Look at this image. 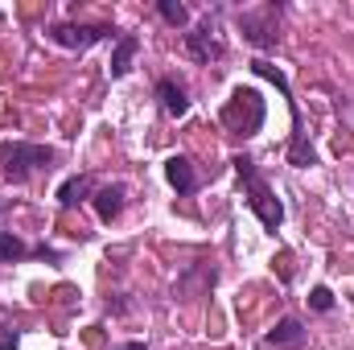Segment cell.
<instances>
[{"label":"cell","mask_w":354,"mask_h":350,"mask_svg":"<svg viewBox=\"0 0 354 350\" xmlns=\"http://www.w3.org/2000/svg\"><path fill=\"white\" fill-rule=\"evenodd\" d=\"M111 350H145V342H124V347H111Z\"/></svg>","instance_id":"cell-18"},{"label":"cell","mask_w":354,"mask_h":350,"mask_svg":"<svg viewBox=\"0 0 354 350\" xmlns=\"http://www.w3.org/2000/svg\"><path fill=\"white\" fill-rule=\"evenodd\" d=\"M252 71L268 79V83H276L280 95L288 99V116H292V140H288V161L297 165V169H309V165H317V153H313V145H309V136H305V128H301V107H297V99H292V91H288V79L268 62V58H252Z\"/></svg>","instance_id":"cell-2"},{"label":"cell","mask_w":354,"mask_h":350,"mask_svg":"<svg viewBox=\"0 0 354 350\" xmlns=\"http://www.w3.org/2000/svg\"><path fill=\"white\" fill-rule=\"evenodd\" d=\"M25 256H54V252H46V248H25L12 231H0V264H17V260H25Z\"/></svg>","instance_id":"cell-13"},{"label":"cell","mask_w":354,"mask_h":350,"mask_svg":"<svg viewBox=\"0 0 354 350\" xmlns=\"http://www.w3.org/2000/svg\"><path fill=\"white\" fill-rule=\"evenodd\" d=\"M17 342H21L17 330H12V326H0V350H17Z\"/></svg>","instance_id":"cell-17"},{"label":"cell","mask_w":354,"mask_h":350,"mask_svg":"<svg viewBox=\"0 0 354 350\" xmlns=\"http://www.w3.org/2000/svg\"><path fill=\"white\" fill-rule=\"evenodd\" d=\"M111 33H115L111 25H71V21L50 25V37H54L58 46H66V50H91L95 42H107Z\"/></svg>","instance_id":"cell-7"},{"label":"cell","mask_w":354,"mask_h":350,"mask_svg":"<svg viewBox=\"0 0 354 350\" xmlns=\"http://www.w3.org/2000/svg\"><path fill=\"white\" fill-rule=\"evenodd\" d=\"M305 342H309V330L297 317H280L276 330H268V347L276 350H305Z\"/></svg>","instance_id":"cell-8"},{"label":"cell","mask_w":354,"mask_h":350,"mask_svg":"<svg viewBox=\"0 0 354 350\" xmlns=\"http://www.w3.org/2000/svg\"><path fill=\"white\" fill-rule=\"evenodd\" d=\"M243 42H252L256 50H272L280 42V4H264V8H243L235 17Z\"/></svg>","instance_id":"cell-5"},{"label":"cell","mask_w":354,"mask_h":350,"mask_svg":"<svg viewBox=\"0 0 354 350\" xmlns=\"http://www.w3.org/2000/svg\"><path fill=\"white\" fill-rule=\"evenodd\" d=\"M157 12H161V21L174 25V29H185V25H189V8H185L181 0H157Z\"/></svg>","instance_id":"cell-15"},{"label":"cell","mask_w":354,"mask_h":350,"mask_svg":"<svg viewBox=\"0 0 354 350\" xmlns=\"http://www.w3.org/2000/svg\"><path fill=\"white\" fill-rule=\"evenodd\" d=\"M91 190H95V181H91L87 174H75V177H66V181H62V190H58V202H62V206L71 210V206L87 202Z\"/></svg>","instance_id":"cell-12"},{"label":"cell","mask_w":354,"mask_h":350,"mask_svg":"<svg viewBox=\"0 0 354 350\" xmlns=\"http://www.w3.org/2000/svg\"><path fill=\"white\" fill-rule=\"evenodd\" d=\"M264 116H268V107H264V95L256 87H235V95L227 99V107L218 111V120H223V128L231 132V136H256L260 128H264Z\"/></svg>","instance_id":"cell-3"},{"label":"cell","mask_w":354,"mask_h":350,"mask_svg":"<svg viewBox=\"0 0 354 350\" xmlns=\"http://www.w3.org/2000/svg\"><path fill=\"white\" fill-rule=\"evenodd\" d=\"M124 198H128V190L115 181V185H99L95 194H91V202H95V214L103 219V223H115L120 219V210H124Z\"/></svg>","instance_id":"cell-9"},{"label":"cell","mask_w":354,"mask_h":350,"mask_svg":"<svg viewBox=\"0 0 354 350\" xmlns=\"http://www.w3.org/2000/svg\"><path fill=\"white\" fill-rule=\"evenodd\" d=\"M136 50H140V37H136V33H124V37L115 42V50H111V75H115V79H120V75H128V66H132Z\"/></svg>","instance_id":"cell-14"},{"label":"cell","mask_w":354,"mask_h":350,"mask_svg":"<svg viewBox=\"0 0 354 350\" xmlns=\"http://www.w3.org/2000/svg\"><path fill=\"white\" fill-rule=\"evenodd\" d=\"M231 165H235V174H239L243 190H248V206H252V214L264 223L268 231H276V227L284 223V206H280L276 190L264 181V174L256 169V161H252V157H235Z\"/></svg>","instance_id":"cell-1"},{"label":"cell","mask_w":354,"mask_h":350,"mask_svg":"<svg viewBox=\"0 0 354 350\" xmlns=\"http://www.w3.org/2000/svg\"><path fill=\"white\" fill-rule=\"evenodd\" d=\"M185 54H189L194 62H202V66H210V62H218V58L227 54L223 33H218V17H214V12H206V17L185 33Z\"/></svg>","instance_id":"cell-6"},{"label":"cell","mask_w":354,"mask_h":350,"mask_svg":"<svg viewBox=\"0 0 354 350\" xmlns=\"http://www.w3.org/2000/svg\"><path fill=\"white\" fill-rule=\"evenodd\" d=\"M157 99H161V107H165L174 120H181V116L189 111V95H185V87H181L177 79H161V83H157Z\"/></svg>","instance_id":"cell-11"},{"label":"cell","mask_w":354,"mask_h":350,"mask_svg":"<svg viewBox=\"0 0 354 350\" xmlns=\"http://www.w3.org/2000/svg\"><path fill=\"white\" fill-rule=\"evenodd\" d=\"M309 305H313L317 313H330V309H334V293H330L326 284H317V288L309 293Z\"/></svg>","instance_id":"cell-16"},{"label":"cell","mask_w":354,"mask_h":350,"mask_svg":"<svg viewBox=\"0 0 354 350\" xmlns=\"http://www.w3.org/2000/svg\"><path fill=\"white\" fill-rule=\"evenodd\" d=\"M165 177H169V185H174L177 194H194V190H198V169H194V161L181 157V153L165 161Z\"/></svg>","instance_id":"cell-10"},{"label":"cell","mask_w":354,"mask_h":350,"mask_svg":"<svg viewBox=\"0 0 354 350\" xmlns=\"http://www.w3.org/2000/svg\"><path fill=\"white\" fill-rule=\"evenodd\" d=\"M0 165L8 181H29L37 169L54 165V149L33 145V140H12V145H0Z\"/></svg>","instance_id":"cell-4"}]
</instances>
